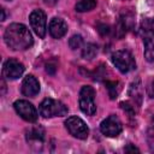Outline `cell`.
Listing matches in <instances>:
<instances>
[{"instance_id":"1","label":"cell","mask_w":154,"mask_h":154,"mask_svg":"<svg viewBox=\"0 0 154 154\" xmlns=\"http://www.w3.org/2000/svg\"><path fill=\"white\" fill-rule=\"evenodd\" d=\"M4 40L8 48L13 51H24L32 46V36L29 29L22 23L10 24L4 32Z\"/></svg>"},{"instance_id":"2","label":"cell","mask_w":154,"mask_h":154,"mask_svg":"<svg viewBox=\"0 0 154 154\" xmlns=\"http://www.w3.org/2000/svg\"><path fill=\"white\" fill-rule=\"evenodd\" d=\"M38 112L43 118H53V117H64V116H66L69 109L59 100L45 99L38 106Z\"/></svg>"},{"instance_id":"3","label":"cell","mask_w":154,"mask_h":154,"mask_svg":"<svg viewBox=\"0 0 154 154\" xmlns=\"http://www.w3.org/2000/svg\"><path fill=\"white\" fill-rule=\"evenodd\" d=\"M111 60H112L113 65L122 73H128V72L132 71L136 67V63H135V59H134L132 54L126 49L116 51L112 54Z\"/></svg>"},{"instance_id":"4","label":"cell","mask_w":154,"mask_h":154,"mask_svg":"<svg viewBox=\"0 0 154 154\" xmlns=\"http://www.w3.org/2000/svg\"><path fill=\"white\" fill-rule=\"evenodd\" d=\"M79 108L87 116H93L96 112L95 90L90 85H83L79 91Z\"/></svg>"},{"instance_id":"5","label":"cell","mask_w":154,"mask_h":154,"mask_svg":"<svg viewBox=\"0 0 154 154\" xmlns=\"http://www.w3.org/2000/svg\"><path fill=\"white\" fill-rule=\"evenodd\" d=\"M65 126L67 131L78 140H85L89 135V129L87 124L77 116H71L65 120Z\"/></svg>"},{"instance_id":"6","label":"cell","mask_w":154,"mask_h":154,"mask_svg":"<svg viewBox=\"0 0 154 154\" xmlns=\"http://www.w3.org/2000/svg\"><path fill=\"white\" fill-rule=\"evenodd\" d=\"M100 130L107 137H117L122 132L123 125H122V122L119 120V118L117 116L111 114L101 122Z\"/></svg>"},{"instance_id":"7","label":"cell","mask_w":154,"mask_h":154,"mask_svg":"<svg viewBox=\"0 0 154 154\" xmlns=\"http://www.w3.org/2000/svg\"><path fill=\"white\" fill-rule=\"evenodd\" d=\"M29 22L35 34L38 37L43 38L46 35V25H47L46 13L42 10H34L29 16Z\"/></svg>"},{"instance_id":"8","label":"cell","mask_w":154,"mask_h":154,"mask_svg":"<svg viewBox=\"0 0 154 154\" xmlns=\"http://www.w3.org/2000/svg\"><path fill=\"white\" fill-rule=\"evenodd\" d=\"M13 107L17 112V114L23 118L24 120L26 122H30V123H34L37 120V111L36 108L32 106V103H30L29 101L26 100H17L14 103H13Z\"/></svg>"},{"instance_id":"9","label":"cell","mask_w":154,"mask_h":154,"mask_svg":"<svg viewBox=\"0 0 154 154\" xmlns=\"http://www.w3.org/2000/svg\"><path fill=\"white\" fill-rule=\"evenodd\" d=\"M24 65L18 61L17 59L10 58L5 61L4 64V76L7 77L8 79H17L19 77H22V75L24 73Z\"/></svg>"},{"instance_id":"10","label":"cell","mask_w":154,"mask_h":154,"mask_svg":"<svg viewBox=\"0 0 154 154\" xmlns=\"http://www.w3.org/2000/svg\"><path fill=\"white\" fill-rule=\"evenodd\" d=\"M22 93L23 95L30 97L36 96L40 93V83L32 75H28L24 77L22 82Z\"/></svg>"},{"instance_id":"11","label":"cell","mask_w":154,"mask_h":154,"mask_svg":"<svg viewBox=\"0 0 154 154\" xmlns=\"http://www.w3.org/2000/svg\"><path fill=\"white\" fill-rule=\"evenodd\" d=\"M49 34L52 37L54 38H61L66 32H67V24L64 19L61 18H52L49 22V26H48Z\"/></svg>"},{"instance_id":"12","label":"cell","mask_w":154,"mask_h":154,"mask_svg":"<svg viewBox=\"0 0 154 154\" xmlns=\"http://www.w3.org/2000/svg\"><path fill=\"white\" fill-rule=\"evenodd\" d=\"M144 58L147 61H154V30L147 29L143 34Z\"/></svg>"},{"instance_id":"13","label":"cell","mask_w":154,"mask_h":154,"mask_svg":"<svg viewBox=\"0 0 154 154\" xmlns=\"http://www.w3.org/2000/svg\"><path fill=\"white\" fill-rule=\"evenodd\" d=\"M132 26V16L131 14H124V16H120L118 22H117V25H116V34L117 36L120 38L123 37L126 31L129 30V28Z\"/></svg>"},{"instance_id":"14","label":"cell","mask_w":154,"mask_h":154,"mask_svg":"<svg viewBox=\"0 0 154 154\" xmlns=\"http://www.w3.org/2000/svg\"><path fill=\"white\" fill-rule=\"evenodd\" d=\"M25 137L31 146H41L45 140V131L42 128H31L26 131Z\"/></svg>"},{"instance_id":"15","label":"cell","mask_w":154,"mask_h":154,"mask_svg":"<svg viewBox=\"0 0 154 154\" xmlns=\"http://www.w3.org/2000/svg\"><path fill=\"white\" fill-rule=\"evenodd\" d=\"M129 94L135 100V102L137 101L138 105L141 103V100H142V88H141V82L138 79L131 84L130 90H129Z\"/></svg>"},{"instance_id":"16","label":"cell","mask_w":154,"mask_h":154,"mask_svg":"<svg viewBox=\"0 0 154 154\" xmlns=\"http://www.w3.org/2000/svg\"><path fill=\"white\" fill-rule=\"evenodd\" d=\"M96 6V0H79L76 4V11L78 12H87L93 10Z\"/></svg>"},{"instance_id":"17","label":"cell","mask_w":154,"mask_h":154,"mask_svg":"<svg viewBox=\"0 0 154 154\" xmlns=\"http://www.w3.org/2000/svg\"><path fill=\"white\" fill-rule=\"evenodd\" d=\"M96 54H97V46L94 43H87L82 51V57L88 60L95 58Z\"/></svg>"},{"instance_id":"18","label":"cell","mask_w":154,"mask_h":154,"mask_svg":"<svg viewBox=\"0 0 154 154\" xmlns=\"http://www.w3.org/2000/svg\"><path fill=\"white\" fill-rule=\"evenodd\" d=\"M69 46L71 49L76 51V49H79L83 47V38L81 35H73L70 37L69 40Z\"/></svg>"},{"instance_id":"19","label":"cell","mask_w":154,"mask_h":154,"mask_svg":"<svg viewBox=\"0 0 154 154\" xmlns=\"http://www.w3.org/2000/svg\"><path fill=\"white\" fill-rule=\"evenodd\" d=\"M118 83L117 82H107V88H108V90H109V95H111V99H114L116 97V95H117V91H116V85H117Z\"/></svg>"},{"instance_id":"20","label":"cell","mask_w":154,"mask_h":154,"mask_svg":"<svg viewBox=\"0 0 154 154\" xmlns=\"http://www.w3.org/2000/svg\"><path fill=\"white\" fill-rule=\"evenodd\" d=\"M97 28H99L97 30H99V32H100L101 35H107V34L109 32V26L106 25V24H100Z\"/></svg>"},{"instance_id":"21","label":"cell","mask_w":154,"mask_h":154,"mask_svg":"<svg viewBox=\"0 0 154 154\" xmlns=\"http://www.w3.org/2000/svg\"><path fill=\"white\" fill-rule=\"evenodd\" d=\"M125 152H140L136 147H134V146H131V144H129L126 148H125Z\"/></svg>"},{"instance_id":"22","label":"cell","mask_w":154,"mask_h":154,"mask_svg":"<svg viewBox=\"0 0 154 154\" xmlns=\"http://www.w3.org/2000/svg\"><path fill=\"white\" fill-rule=\"evenodd\" d=\"M46 5H49V6H53V5H55L57 2H58V0H42Z\"/></svg>"},{"instance_id":"23","label":"cell","mask_w":154,"mask_h":154,"mask_svg":"<svg viewBox=\"0 0 154 154\" xmlns=\"http://www.w3.org/2000/svg\"><path fill=\"white\" fill-rule=\"evenodd\" d=\"M1 13H2V16H1V20H5V11L1 10Z\"/></svg>"},{"instance_id":"24","label":"cell","mask_w":154,"mask_h":154,"mask_svg":"<svg viewBox=\"0 0 154 154\" xmlns=\"http://www.w3.org/2000/svg\"><path fill=\"white\" fill-rule=\"evenodd\" d=\"M152 126H153V129H154V116H153V118H152Z\"/></svg>"},{"instance_id":"25","label":"cell","mask_w":154,"mask_h":154,"mask_svg":"<svg viewBox=\"0 0 154 154\" xmlns=\"http://www.w3.org/2000/svg\"><path fill=\"white\" fill-rule=\"evenodd\" d=\"M153 89H154V81H153Z\"/></svg>"},{"instance_id":"26","label":"cell","mask_w":154,"mask_h":154,"mask_svg":"<svg viewBox=\"0 0 154 154\" xmlns=\"http://www.w3.org/2000/svg\"><path fill=\"white\" fill-rule=\"evenodd\" d=\"M153 25H154V22H153Z\"/></svg>"},{"instance_id":"27","label":"cell","mask_w":154,"mask_h":154,"mask_svg":"<svg viewBox=\"0 0 154 154\" xmlns=\"http://www.w3.org/2000/svg\"><path fill=\"white\" fill-rule=\"evenodd\" d=\"M7 1H11V0H7Z\"/></svg>"}]
</instances>
